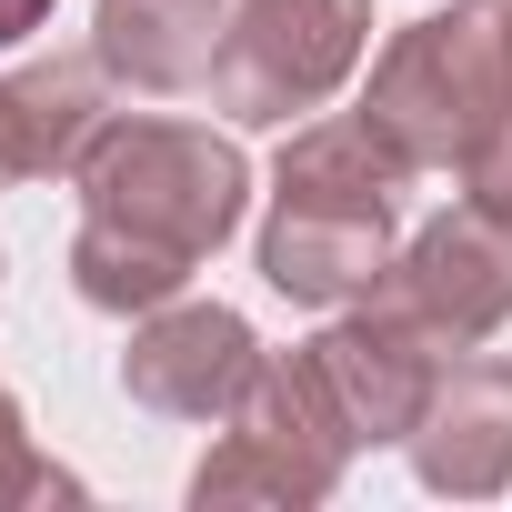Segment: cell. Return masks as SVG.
Here are the masks:
<instances>
[{"instance_id":"6da1fadb","label":"cell","mask_w":512,"mask_h":512,"mask_svg":"<svg viewBox=\"0 0 512 512\" xmlns=\"http://www.w3.org/2000/svg\"><path fill=\"white\" fill-rule=\"evenodd\" d=\"M402 181L412 161L352 111V121H312L282 151L272 181V221H262V282L282 302H372L392 272V221H402Z\"/></svg>"},{"instance_id":"7a4b0ae2","label":"cell","mask_w":512,"mask_h":512,"mask_svg":"<svg viewBox=\"0 0 512 512\" xmlns=\"http://www.w3.org/2000/svg\"><path fill=\"white\" fill-rule=\"evenodd\" d=\"M502 111H512V0H452V11L392 31L362 91V121L412 171H462Z\"/></svg>"},{"instance_id":"3957f363","label":"cell","mask_w":512,"mask_h":512,"mask_svg":"<svg viewBox=\"0 0 512 512\" xmlns=\"http://www.w3.org/2000/svg\"><path fill=\"white\" fill-rule=\"evenodd\" d=\"M71 181H81V221L161 241L181 262H211L241 231V201H251L241 151L221 131H191V121H101Z\"/></svg>"},{"instance_id":"277c9868","label":"cell","mask_w":512,"mask_h":512,"mask_svg":"<svg viewBox=\"0 0 512 512\" xmlns=\"http://www.w3.org/2000/svg\"><path fill=\"white\" fill-rule=\"evenodd\" d=\"M352 452H362V442L342 432V412H332L312 352H292V362H262V372H251V392H241L221 452L191 472V502H201V512H211V502H332Z\"/></svg>"},{"instance_id":"5b68a950","label":"cell","mask_w":512,"mask_h":512,"mask_svg":"<svg viewBox=\"0 0 512 512\" xmlns=\"http://www.w3.org/2000/svg\"><path fill=\"white\" fill-rule=\"evenodd\" d=\"M362 41H372V0H231L201 91L231 121H292L352 81Z\"/></svg>"},{"instance_id":"8992f818","label":"cell","mask_w":512,"mask_h":512,"mask_svg":"<svg viewBox=\"0 0 512 512\" xmlns=\"http://www.w3.org/2000/svg\"><path fill=\"white\" fill-rule=\"evenodd\" d=\"M382 302L412 312L442 352H472L482 332L512 322V211L462 201L432 231H412V251L382 272Z\"/></svg>"},{"instance_id":"52a82bcc","label":"cell","mask_w":512,"mask_h":512,"mask_svg":"<svg viewBox=\"0 0 512 512\" xmlns=\"http://www.w3.org/2000/svg\"><path fill=\"white\" fill-rule=\"evenodd\" d=\"M251 372H262V342L221 302H161V312H141V332L121 352V392L171 422H231Z\"/></svg>"},{"instance_id":"ba28073f","label":"cell","mask_w":512,"mask_h":512,"mask_svg":"<svg viewBox=\"0 0 512 512\" xmlns=\"http://www.w3.org/2000/svg\"><path fill=\"white\" fill-rule=\"evenodd\" d=\"M312 352V372H322V392H332V412H342V432L352 442H412V422H422V402H432V382H442V342L412 322V312H392L382 292H372V312H352V322H332L322 342H302Z\"/></svg>"},{"instance_id":"9c48e42d","label":"cell","mask_w":512,"mask_h":512,"mask_svg":"<svg viewBox=\"0 0 512 512\" xmlns=\"http://www.w3.org/2000/svg\"><path fill=\"white\" fill-rule=\"evenodd\" d=\"M412 462L452 502L512 492V362H442V382L412 422Z\"/></svg>"},{"instance_id":"30bf717a","label":"cell","mask_w":512,"mask_h":512,"mask_svg":"<svg viewBox=\"0 0 512 512\" xmlns=\"http://www.w3.org/2000/svg\"><path fill=\"white\" fill-rule=\"evenodd\" d=\"M91 131H101V51L91 61H31V71H11V81H0V191L81 171Z\"/></svg>"},{"instance_id":"8fae6325","label":"cell","mask_w":512,"mask_h":512,"mask_svg":"<svg viewBox=\"0 0 512 512\" xmlns=\"http://www.w3.org/2000/svg\"><path fill=\"white\" fill-rule=\"evenodd\" d=\"M221 21H231V0H101L91 51L131 91H201L211 51H221Z\"/></svg>"},{"instance_id":"7c38bea8","label":"cell","mask_w":512,"mask_h":512,"mask_svg":"<svg viewBox=\"0 0 512 512\" xmlns=\"http://www.w3.org/2000/svg\"><path fill=\"white\" fill-rule=\"evenodd\" d=\"M191 272H201V262H181V251H161V241H131V231H111V221H81V241H71V282H81L91 312H131V322H141V312L181 302Z\"/></svg>"},{"instance_id":"4fadbf2b","label":"cell","mask_w":512,"mask_h":512,"mask_svg":"<svg viewBox=\"0 0 512 512\" xmlns=\"http://www.w3.org/2000/svg\"><path fill=\"white\" fill-rule=\"evenodd\" d=\"M51 492H71L41 452H31V432H21V402L0 392V502H51Z\"/></svg>"},{"instance_id":"5bb4252c","label":"cell","mask_w":512,"mask_h":512,"mask_svg":"<svg viewBox=\"0 0 512 512\" xmlns=\"http://www.w3.org/2000/svg\"><path fill=\"white\" fill-rule=\"evenodd\" d=\"M462 181H472V201H492V211H512V111L492 121V141L462 161Z\"/></svg>"},{"instance_id":"9a60e30c","label":"cell","mask_w":512,"mask_h":512,"mask_svg":"<svg viewBox=\"0 0 512 512\" xmlns=\"http://www.w3.org/2000/svg\"><path fill=\"white\" fill-rule=\"evenodd\" d=\"M41 21H51V0H0V51H21Z\"/></svg>"}]
</instances>
